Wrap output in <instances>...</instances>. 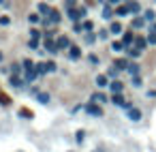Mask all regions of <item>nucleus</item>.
<instances>
[{
	"mask_svg": "<svg viewBox=\"0 0 156 152\" xmlns=\"http://www.w3.org/2000/svg\"><path fill=\"white\" fill-rule=\"evenodd\" d=\"M86 15V9L83 7H79V9H68V17H71L73 21H77L79 17H83Z\"/></svg>",
	"mask_w": 156,
	"mask_h": 152,
	"instance_id": "obj_1",
	"label": "nucleus"
},
{
	"mask_svg": "<svg viewBox=\"0 0 156 152\" xmlns=\"http://www.w3.org/2000/svg\"><path fill=\"white\" fill-rule=\"evenodd\" d=\"M45 50L49 52V54H58V52H60V50H58V43H53L49 36L45 39Z\"/></svg>",
	"mask_w": 156,
	"mask_h": 152,
	"instance_id": "obj_2",
	"label": "nucleus"
},
{
	"mask_svg": "<svg viewBox=\"0 0 156 152\" xmlns=\"http://www.w3.org/2000/svg\"><path fill=\"white\" fill-rule=\"evenodd\" d=\"M86 111H88V113H92V116H101V113H103V109H101L99 105H94V103H90V105L86 107Z\"/></svg>",
	"mask_w": 156,
	"mask_h": 152,
	"instance_id": "obj_3",
	"label": "nucleus"
},
{
	"mask_svg": "<svg viewBox=\"0 0 156 152\" xmlns=\"http://www.w3.org/2000/svg\"><path fill=\"white\" fill-rule=\"evenodd\" d=\"M111 101H114L116 105H120V107H131V105L124 101V96H122V94H114V99H111Z\"/></svg>",
	"mask_w": 156,
	"mask_h": 152,
	"instance_id": "obj_4",
	"label": "nucleus"
},
{
	"mask_svg": "<svg viewBox=\"0 0 156 152\" xmlns=\"http://www.w3.org/2000/svg\"><path fill=\"white\" fill-rule=\"evenodd\" d=\"M56 43H58V50H66V47H71V41H68L66 36H60Z\"/></svg>",
	"mask_w": 156,
	"mask_h": 152,
	"instance_id": "obj_5",
	"label": "nucleus"
},
{
	"mask_svg": "<svg viewBox=\"0 0 156 152\" xmlns=\"http://www.w3.org/2000/svg\"><path fill=\"white\" fill-rule=\"evenodd\" d=\"M109 88L114 90V94H120L122 88H124V84H122V81H111V84H109Z\"/></svg>",
	"mask_w": 156,
	"mask_h": 152,
	"instance_id": "obj_6",
	"label": "nucleus"
},
{
	"mask_svg": "<svg viewBox=\"0 0 156 152\" xmlns=\"http://www.w3.org/2000/svg\"><path fill=\"white\" fill-rule=\"evenodd\" d=\"M128 118H131V120H139V118H141V111L135 109V107H131V109H128Z\"/></svg>",
	"mask_w": 156,
	"mask_h": 152,
	"instance_id": "obj_7",
	"label": "nucleus"
},
{
	"mask_svg": "<svg viewBox=\"0 0 156 152\" xmlns=\"http://www.w3.org/2000/svg\"><path fill=\"white\" fill-rule=\"evenodd\" d=\"M92 101H94V103H105V101H107V96H105V94H101V92H94V94H92Z\"/></svg>",
	"mask_w": 156,
	"mask_h": 152,
	"instance_id": "obj_8",
	"label": "nucleus"
},
{
	"mask_svg": "<svg viewBox=\"0 0 156 152\" xmlns=\"http://www.w3.org/2000/svg\"><path fill=\"white\" fill-rule=\"evenodd\" d=\"M126 54H128V56H133V58H137V56H141V50H139V47H128Z\"/></svg>",
	"mask_w": 156,
	"mask_h": 152,
	"instance_id": "obj_9",
	"label": "nucleus"
},
{
	"mask_svg": "<svg viewBox=\"0 0 156 152\" xmlns=\"http://www.w3.org/2000/svg\"><path fill=\"white\" fill-rule=\"evenodd\" d=\"M21 84H24V81H21L17 75H11V86H15V88H21Z\"/></svg>",
	"mask_w": 156,
	"mask_h": 152,
	"instance_id": "obj_10",
	"label": "nucleus"
},
{
	"mask_svg": "<svg viewBox=\"0 0 156 152\" xmlns=\"http://www.w3.org/2000/svg\"><path fill=\"white\" fill-rule=\"evenodd\" d=\"M133 41H135V34H133V32H126V34H124V41H122V43H124V45H131Z\"/></svg>",
	"mask_w": 156,
	"mask_h": 152,
	"instance_id": "obj_11",
	"label": "nucleus"
},
{
	"mask_svg": "<svg viewBox=\"0 0 156 152\" xmlns=\"http://www.w3.org/2000/svg\"><path fill=\"white\" fill-rule=\"evenodd\" d=\"M109 30H111V32H114V34H120V32H122V26H120V24H118V21H114V24H111V26H109Z\"/></svg>",
	"mask_w": 156,
	"mask_h": 152,
	"instance_id": "obj_12",
	"label": "nucleus"
},
{
	"mask_svg": "<svg viewBox=\"0 0 156 152\" xmlns=\"http://www.w3.org/2000/svg\"><path fill=\"white\" fill-rule=\"evenodd\" d=\"M51 11H53V9H49L47 4H39V13H41V15H49Z\"/></svg>",
	"mask_w": 156,
	"mask_h": 152,
	"instance_id": "obj_13",
	"label": "nucleus"
},
{
	"mask_svg": "<svg viewBox=\"0 0 156 152\" xmlns=\"http://www.w3.org/2000/svg\"><path fill=\"white\" fill-rule=\"evenodd\" d=\"M114 67L118 69V71H122V69H128V62H126V60H116Z\"/></svg>",
	"mask_w": 156,
	"mask_h": 152,
	"instance_id": "obj_14",
	"label": "nucleus"
},
{
	"mask_svg": "<svg viewBox=\"0 0 156 152\" xmlns=\"http://www.w3.org/2000/svg\"><path fill=\"white\" fill-rule=\"evenodd\" d=\"M36 75H39V73H36L34 69H30V71H26V81H32V79H36Z\"/></svg>",
	"mask_w": 156,
	"mask_h": 152,
	"instance_id": "obj_15",
	"label": "nucleus"
},
{
	"mask_svg": "<svg viewBox=\"0 0 156 152\" xmlns=\"http://www.w3.org/2000/svg\"><path fill=\"white\" fill-rule=\"evenodd\" d=\"M36 96H39V101H41V103H45V105L49 103V94H45V92H36Z\"/></svg>",
	"mask_w": 156,
	"mask_h": 152,
	"instance_id": "obj_16",
	"label": "nucleus"
},
{
	"mask_svg": "<svg viewBox=\"0 0 156 152\" xmlns=\"http://www.w3.org/2000/svg\"><path fill=\"white\" fill-rule=\"evenodd\" d=\"M49 21L58 24V21H60V13H58V11H51V13H49Z\"/></svg>",
	"mask_w": 156,
	"mask_h": 152,
	"instance_id": "obj_17",
	"label": "nucleus"
},
{
	"mask_svg": "<svg viewBox=\"0 0 156 152\" xmlns=\"http://www.w3.org/2000/svg\"><path fill=\"white\" fill-rule=\"evenodd\" d=\"M68 52H71V58H73V60H77V58L81 56V52H79V47H71Z\"/></svg>",
	"mask_w": 156,
	"mask_h": 152,
	"instance_id": "obj_18",
	"label": "nucleus"
},
{
	"mask_svg": "<svg viewBox=\"0 0 156 152\" xmlns=\"http://www.w3.org/2000/svg\"><path fill=\"white\" fill-rule=\"evenodd\" d=\"M96 84H99V88H105L107 86V77L105 75H99V77H96Z\"/></svg>",
	"mask_w": 156,
	"mask_h": 152,
	"instance_id": "obj_19",
	"label": "nucleus"
},
{
	"mask_svg": "<svg viewBox=\"0 0 156 152\" xmlns=\"http://www.w3.org/2000/svg\"><path fill=\"white\" fill-rule=\"evenodd\" d=\"M36 73H41V75H43V73H49V71H47V64H45V62L36 64Z\"/></svg>",
	"mask_w": 156,
	"mask_h": 152,
	"instance_id": "obj_20",
	"label": "nucleus"
},
{
	"mask_svg": "<svg viewBox=\"0 0 156 152\" xmlns=\"http://www.w3.org/2000/svg\"><path fill=\"white\" fill-rule=\"evenodd\" d=\"M126 7L131 9V13H139V4H137V2H133V0H131L128 4H126Z\"/></svg>",
	"mask_w": 156,
	"mask_h": 152,
	"instance_id": "obj_21",
	"label": "nucleus"
},
{
	"mask_svg": "<svg viewBox=\"0 0 156 152\" xmlns=\"http://www.w3.org/2000/svg\"><path fill=\"white\" fill-rule=\"evenodd\" d=\"M128 73H131V75H137V73H139V64H128Z\"/></svg>",
	"mask_w": 156,
	"mask_h": 152,
	"instance_id": "obj_22",
	"label": "nucleus"
},
{
	"mask_svg": "<svg viewBox=\"0 0 156 152\" xmlns=\"http://www.w3.org/2000/svg\"><path fill=\"white\" fill-rule=\"evenodd\" d=\"M135 43H137V47H139V50L143 52V47H146V39H141V36H137V39H135Z\"/></svg>",
	"mask_w": 156,
	"mask_h": 152,
	"instance_id": "obj_23",
	"label": "nucleus"
},
{
	"mask_svg": "<svg viewBox=\"0 0 156 152\" xmlns=\"http://www.w3.org/2000/svg\"><path fill=\"white\" fill-rule=\"evenodd\" d=\"M143 19L146 21H154V11H146V13H143Z\"/></svg>",
	"mask_w": 156,
	"mask_h": 152,
	"instance_id": "obj_24",
	"label": "nucleus"
},
{
	"mask_svg": "<svg viewBox=\"0 0 156 152\" xmlns=\"http://www.w3.org/2000/svg\"><path fill=\"white\" fill-rule=\"evenodd\" d=\"M111 15H114V13H111V9L105 7V9H103V17H105V19H111Z\"/></svg>",
	"mask_w": 156,
	"mask_h": 152,
	"instance_id": "obj_25",
	"label": "nucleus"
},
{
	"mask_svg": "<svg viewBox=\"0 0 156 152\" xmlns=\"http://www.w3.org/2000/svg\"><path fill=\"white\" fill-rule=\"evenodd\" d=\"M143 21H146V19H141V17H137L135 21H133V28H141V26H143Z\"/></svg>",
	"mask_w": 156,
	"mask_h": 152,
	"instance_id": "obj_26",
	"label": "nucleus"
},
{
	"mask_svg": "<svg viewBox=\"0 0 156 152\" xmlns=\"http://www.w3.org/2000/svg\"><path fill=\"white\" fill-rule=\"evenodd\" d=\"M122 50H124V43L116 41V43H114V52H122Z\"/></svg>",
	"mask_w": 156,
	"mask_h": 152,
	"instance_id": "obj_27",
	"label": "nucleus"
},
{
	"mask_svg": "<svg viewBox=\"0 0 156 152\" xmlns=\"http://www.w3.org/2000/svg\"><path fill=\"white\" fill-rule=\"evenodd\" d=\"M24 67H26V71H30V69H34V62L28 58V60H24Z\"/></svg>",
	"mask_w": 156,
	"mask_h": 152,
	"instance_id": "obj_28",
	"label": "nucleus"
},
{
	"mask_svg": "<svg viewBox=\"0 0 156 152\" xmlns=\"http://www.w3.org/2000/svg\"><path fill=\"white\" fill-rule=\"evenodd\" d=\"M128 11H131L128 7H118V11H116V13H118V15H126Z\"/></svg>",
	"mask_w": 156,
	"mask_h": 152,
	"instance_id": "obj_29",
	"label": "nucleus"
},
{
	"mask_svg": "<svg viewBox=\"0 0 156 152\" xmlns=\"http://www.w3.org/2000/svg\"><path fill=\"white\" fill-rule=\"evenodd\" d=\"M9 69H11V73H13V75H17V73L21 71V69H19V64H11Z\"/></svg>",
	"mask_w": 156,
	"mask_h": 152,
	"instance_id": "obj_30",
	"label": "nucleus"
},
{
	"mask_svg": "<svg viewBox=\"0 0 156 152\" xmlns=\"http://www.w3.org/2000/svg\"><path fill=\"white\" fill-rule=\"evenodd\" d=\"M81 28L90 32V30H92V21H83V26H81Z\"/></svg>",
	"mask_w": 156,
	"mask_h": 152,
	"instance_id": "obj_31",
	"label": "nucleus"
},
{
	"mask_svg": "<svg viewBox=\"0 0 156 152\" xmlns=\"http://www.w3.org/2000/svg\"><path fill=\"white\" fill-rule=\"evenodd\" d=\"M39 36H41L39 30H30V39H39Z\"/></svg>",
	"mask_w": 156,
	"mask_h": 152,
	"instance_id": "obj_32",
	"label": "nucleus"
},
{
	"mask_svg": "<svg viewBox=\"0 0 156 152\" xmlns=\"http://www.w3.org/2000/svg\"><path fill=\"white\" fill-rule=\"evenodd\" d=\"M28 19L32 21V24H36V21H39L41 17H39V15H36V13H32V15H30V17H28Z\"/></svg>",
	"mask_w": 156,
	"mask_h": 152,
	"instance_id": "obj_33",
	"label": "nucleus"
},
{
	"mask_svg": "<svg viewBox=\"0 0 156 152\" xmlns=\"http://www.w3.org/2000/svg\"><path fill=\"white\" fill-rule=\"evenodd\" d=\"M19 113H21V116H24V118H32V111H28V109H21Z\"/></svg>",
	"mask_w": 156,
	"mask_h": 152,
	"instance_id": "obj_34",
	"label": "nucleus"
},
{
	"mask_svg": "<svg viewBox=\"0 0 156 152\" xmlns=\"http://www.w3.org/2000/svg\"><path fill=\"white\" fill-rule=\"evenodd\" d=\"M45 64H47V71H49V73L56 71V64H53V62H45Z\"/></svg>",
	"mask_w": 156,
	"mask_h": 152,
	"instance_id": "obj_35",
	"label": "nucleus"
},
{
	"mask_svg": "<svg viewBox=\"0 0 156 152\" xmlns=\"http://www.w3.org/2000/svg\"><path fill=\"white\" fill-rule=\"evenodd\" d=\"M9 21H11V19L7 17V15H2V17H0V24H2V26H7V24H9Z\"/></svg>",
	"mask_w": 156,
	"mask_h": 152,
	"instance_id": "obj_36",
	"label": "nucleus"
},
{
	"mask_svg": "<svg viewBox=\"0 0 156 152\" xmlns=\"http://www.w3.org/2000/svg\"><path fill=\"white\" fill-rule=\"evenodd\" d=\"M148 43H152V45H154V43H156V34H154V32H152V34L148 36Z\"/></svg>",
	"mask_w": 156,
	"mask_h": 152,
	"instance_id": "obj_37",
	"label": "nucleus"
},
{
	"mask_svg": "<svg viewBox=\"0 0 156 152\" xmlns=\"http://www.w3.org/2000/svg\"><path fill=\"white\" fill-rule=\"evenodd\" d=\"M99 36H101V39H107V36H109V32H107V30H101Z\"/></svg>",
	"mask_w": 156,
	"mask_h": 152,
	"instance_id": "obj_38",
	"label": "nucleus"
},
{
	"mask_svg": "<svg viewBox=\"0 0 156 152\" xmlns=\"http://www.w3.org/2000/svg\"><path fill=\"white\" fill-rule=\"evenodd\" d=\"M116 75H118V69H116V67L109 69V77H116Z\"/></svg>",
	"mask_w": 156,
	"mask_h": 152,
	"instance_id": "obj_39",
	"label": "nucleus"
},
{
	"mask_svg": "<svg viewBox=\"0 0 156 152\" xmlns=\"http://www.w3.org/2000/svg\"><path fill=\"white\" fill-rule=\"evenodd\" d=\"M75 2H77V0H66V7H68V9H73V7H75Z\"/></svg>",
	"mask_w": 156,
	"mask_h": 152,
	"instance_id": "obj_40",
	"label": "nucleus"
},
{
	"mask_svg": "<svg viewBox=\"0 0 156 152\" xmlns=\"http://www.w3.org/2000/svg\"><path fill=\"white\" fill-rule=\"evenodd\" d=\"M133 84H135V86H141V79H139L137 75H135V77H133Z\"/></svg>",
	"mask_w": 156,
	"mask_h": 152,
	"instance_id": "obj_41",
	"label": "nucleus"
},
{
	"mask_svg": "<svg viewBox=\"0 0 156 152\" xmlns=\"http://www.w3.org/2000/svg\"><path fill=\"white\" fill-rule=\"evenodd\" d=\"M118 2H120V0H109V4H118Z\"/></svg>",
	"mask_w": 156,
	"mask_h": 152,
	"instance_id": "obj_42",
	"label": "nucleus"
},
{
	"mask_svg": "<svg viewBox=\"0 0 156 152\" xmlns=\"http://www.w3.org/2000/svg\"><path fill=\"white\" fill-rule=\"evenodd\" d=\"M94 152H105V150H94Z\"/></svg>",
	"mask_w": 156,
	"mask_h": 152,
	"instance_id": "obj_43",
	"label": "nucleus"
},
{
	"mask_svg": "<svg viewBox=\"0 0 156 152\" xmlns=\"http://www.w3.org/2000/svg\"><path fill=\"white\" fill-rule=\"evenodd\" d=\"M0 60H2V54H0Z\"/></svg>",
	"mask_w": 156,
	"mask_h": 152,
	"instance_id": "obj_44",
	"label": "nucleus"
},
{
	"mask_svg": "<svg viewBox=\"0 0 156 152\" xmlns=\"http://www.w3.org/2000/svg\"><path fill=\"white\" fill-rule=\"evenodd\" d=\"M0 2H2V0H0Z\"/></svg>",
	"mask_w": 156,
	"mask_h": 152,
	"instance_id": "obj_45",
	"label": "nucleus"
}]
</instances>
